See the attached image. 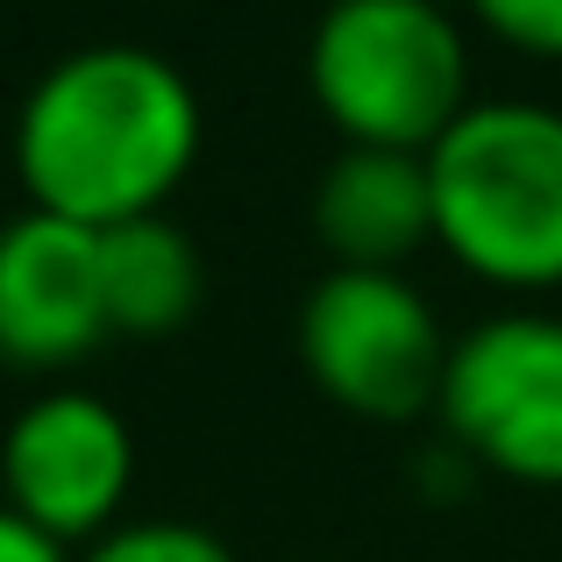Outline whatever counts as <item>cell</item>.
<instances>
[{
	"instance_id": "cell-1",
	"label": "cell",
	"mask_w": 562,
	"mask_h": 562,
	"mask_svg": "<svg viewBox=\"0 0 562 562\" xmlns=\"http://www.w3.org/2000/svg\"><path fill=\"white\" fill-rule=\"evenodd\" d=\"M200 157V93L165 50L86 43L29 86L14 114V179L29 206L108 235L165 214Z\"/></svg>"
},
{
	"instance_id": "cell-2",
	"label": "cell",
	"mask_w": 562,
	"mask_h": 562,
	"mask_svg": "<svg viewBox=\"0 0 562 562\" xmlns=\"http://www.w3.org/2000/svg\"><path fill=\"white\" fill-rule=\"evenodd\" d=\"M435 243L492 285H562V108L470 100L427 150Z\"/></svg>"
},
{
	"instance_id": "cell-3",
	"label": "cell",
	"mask_w": 562,
	"mask_h": 562,
	"mask_svg": "<svg viewBox=\"0 0 562 562\" xmlns=\"http://www.w3.org/2000/svg\"><path fill=\"white\" fill-rule=\"evenodd\" d=\"M306 86L342 143L427 157L470 108V50L441 0H328Z\"/></svg>"
},
{
	"instance_id": "cell-4",
	"label": "cell",
	"mask_w": 562,
	"mask_h": 562,
	"mask_svg": "<svg viewBox=\"0 0 562 562\" xmlns=\"http://www.w3.org/2000/svg\"><path fill=\"white\" fill-rule=\"evenodd\" d=\"M300 363L321 392L357 420H420L441 398L449 371V335H441L435 306L406 285L398 271H342L328 263L300 306Z\"/></svg>"
},
{
	"instance_id": "cell-5",
	"label": "cell",
	"mask_w": 562,
	"mask_h": 562,
	"mask_svg": "<svg viewBox=\"0 0 562 562\" xmlns=\"http://www.w3.org/2000/svg\"><path fill=\"white\" fill-rule=\"evenodd\" d=\"M463 456L520 484H562V314H492L449 342L435 398Z\"/></svg>"
},
{
	"instance_id": "cell-6",
	"label": "cell",
	"mask_w": 562,
	"mask_h": 562,
	"mask_svg": "<svg viewBox=\"0 0 562 562\" xmlns=\"http://www.w3.org/2000/svg\"><path fill=\"white\" fill-rule=\"evenodd\" d=\"M136 477V435L93 392H43L0 435V506L22 513L57 549H86L122 527V498Z\"/></svg>"
},
{
	"instance_id": "cell-7",
	"label": "cell",
	"mask_w": 562,
	"mask_h": 562,
	"mask_svg": "<svg viewBox=\"0 0 562 562\" xmlns=\"http://www.w3.org/2000/svg\"><path fill=\"white\" fill-rule=\"evenodd\" d=\"M100 335H114L100 292V235L36 206L0 221V363L65 371L93 357Z\"/></svg>"
},
{
	"instance_id": "cell-8",
	"label": "cell",
	"mask_w": 562,
	"mask_h": 562,
	"mask_svg": "<svg viewBox=\"0 0 562 562\" xmlns=\"http://www.w3.org/2000/svg\"><path fill=\"white\" fill-rule=\"evenodd\" d=\"M314 235L342 271H398L435 243V186L427 157L342 143L314 186Z\"/></svg>"
},
{
	"instance_id": "cell-9",
	"label": "cell",
	"mask_w": 562,
	"mask_h": 562,
	"mask_svg": "<svg viewBox=\"0 0 562 562\" xmlns=\"http://www.w3.org/2000/svg\"><path fill=\"white\" fill-rule=\"evenodd\" d=\"M100 292H108L114 335H171L200 306L206 263L179 221L143 214V221H122V228L100 235Z\"/></svg>"
},
{
	"instance_id": "cell-10",
	"label": "cell",
	"mask_w": 562,
	"mask_h": 562,
	"mask_svg": "<svg viewBox=\"0 0 562 562\" xmlns=\"http://www.w3.org/2000/svg\"><path fill=\"white\" fill-rule=\"evenodd\" d=\"M71 562H235V549L192 520H122L100 541H86Z\"/></svg>"
},
{
	"instance_id": "cell-11",
	"label": "cell",
	"mask_w": 562,
	"mask_h": 562,
	"mask_svg": "<svg viewBox=\"0 0 562 562\" xmlns=\"http://www.w3.org/2000/svg\"><path fill=\"white\" fill-rule=\"evenodd\" d=\"M470 14H477L498 43H513V50L562 57V0H470Z\"/></svg>"
},
{
	"instance_id": "cell-12",
	"label": "cell",
	"mask_w": 562,
	"mask_h": 562,
	"mask_svg": "<svg viewBox=\"0 0 562 562\" xmlns=\"http://www.w3.org/2000/svg\"><path fill=\"white\" fill-rule=\"evenodd\" d=\"M0 562H71V549H57V541L36 535L22 513L0 506Z\"/></svg>"
}]
</instances>
